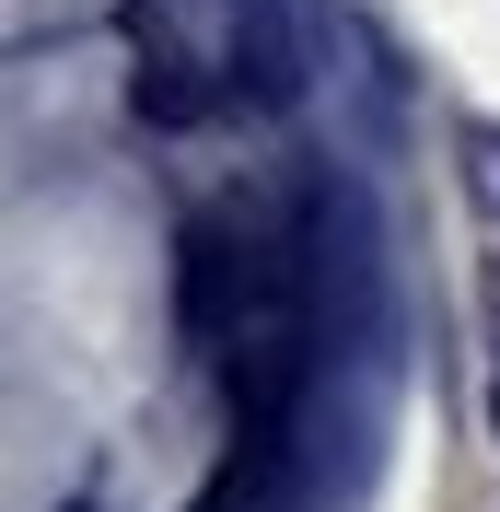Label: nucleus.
I'll use <instances>...</instances> for the list:
<instances>
[{
  "label": "nucleus",
  "instance_id": "2",
  "mask_svg": "<svg viewBox=\"0 0 500 512\" xmlns=\"http://www.w3.org/2000/svg\"><path fill=\"white\" fill-rule=\"evenodd\" d=\"M489 431H500V384H489Z\"/></svg>",
  "mask_w": 500,
  "mask_h": 512
},
{
  "label": "nucleus",
  "instance_id": "1",
  "mask_svg": "<svg viewBox=\"0 0 500 512\" xmlns=\"http://www.w3.org/2000/svg\"><path fill=\"white\" fill-rule=\"evenodd\" d=\"M128 105H140L152 128H187V117H210V105H221V82H198L187 47H152V59H140V82H128Z\"/></svg>",
  "mask_w": 500,
  "mask_h": 512
}]
</instances>
